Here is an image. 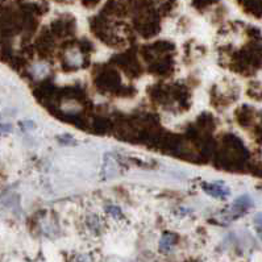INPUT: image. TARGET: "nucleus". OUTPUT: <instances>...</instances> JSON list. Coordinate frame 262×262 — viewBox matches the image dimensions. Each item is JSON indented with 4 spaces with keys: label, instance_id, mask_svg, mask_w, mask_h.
Masks as SVG:
<instances>
[{
    "label": "nucleus",
    "instance_id": "3",
    "mask_svg": "<svg viewBox=\"0 0 262 262\" xmlns=\"http://www.w3.org/2000/svg\"><path fill=\"white\" fill-rule=\"evenodd\" d=\"M250 206H252V202H250L249 196L244 195V196L237 198V199L234 201L233 206H232V211H233V212L241 213L244 212V211H247Z\"/></svg>",
    "mask_w": 262,
    "mask_h": 262
},
{
    "label": "nucleus",
    "instance_id": "6",
    "mask_svg": "<svg viewBox=\"0 0 262 262\" xmlns=\"http://www.w3.org/2000/svg\"><path fill=\"white\" fill-rule=\"evenodd\" d=\"M108 213L112 216V217H115V219H119V217H121V211L119 207H108Z\"/></svg>",
    "mask_w": 262,
    "mask_h": 262
},
{
    "label": "nucleus",
    "instance_id": "1",
    "mask_svg": "<svg viewBox=\"0 0 262 262\" xmlns=\"http://www.w3.org/2000/svg\"><path fill=\"white\" fill-rule=\"evenodd\" d=\"M203 190L208 195L213 198H220V199H224L229 195V190L225 187L223 183H204Z\"/></svg>",
    "mask_w": 262,
    "mask_h": 262
},
{
    "label": "nucleus",
    "instance_id": "5",
    "mask_svg": "<svg viewBox=\"0 0 262 262\" xmlns=\"http://www.w3.org/2000/svg\"><path fill=\"white\" fill-rule=\"evenodd\" d=\"M48 71V68L45 65H42V63H38V65H36L33 68V74L38 75V77H43V75L47 74Z\"/></svg>",
    "mask_w": 262,
    "mask_h": 262
},
{
    "label": "nucleus",
    "instance_id": "2",
    "mask_svg": "<svg viewBox=\"0 0 262 262\" xmlns=\"http://www.w3.org/2000/svg\"><path fill=\"white\" fill-rule=\"evenodd\" d=\"M119 173V165H117L116 160L112 158L111 156H107L104 160V165H103V176L105 179H111L117 176Z\"/></svg>",
    "mask_w": 262,
    "mask_h": 262
},
{
    "label": "nucleus",
    "instance_id": "7",
    "mask_svg": "<svg viewBox=\"0 0 262 262\" xmlns=\"http://www.w3.org/2000/svg\"><path fill=\"white\" fill-rule=\"evenodd\" d=\"M75 262H91V259H90L87 256H80V257H78L77 261Z\"/></svg>",
    "mask_w": 262,
    "mask_h": 262
},
{
    "label": "nucleus",
    "instance_id": "4",
    "mask_svg": "<svg viewBox=\"0 0 262 262\" xmlns=\"http://www.w3.org/2000/svg\"><path fill=\"white\" fill-rule=\"evenodd\" d=\"M174 244H176V236H173V234L170 233L164 234L160 241V250L164 253L169 252V250H171V248L174 247Z\"/></svg>",
    "mask_w": 262,
    "mask_h": 262
}]
</instances>
